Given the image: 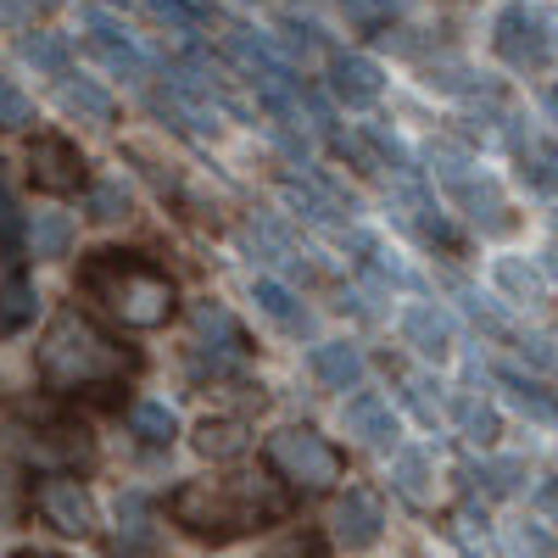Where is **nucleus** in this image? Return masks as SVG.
Wrapping results in <instances>:
<instances>
[{
    "label": "nucleus",
    "mask_w": 558,
    "mask_h": 558,
    "mask_svg": "<svg viewBox=\"0 0 558 558\" xmlns=\"http://www.w3.org/2000/svg\"><path fill=\"white\" fill-rule=\"evenodd\" d=\"M34 363H39V380L51 391L78 397V391H96V386H118L134 368V352L118 347L89 313L57 307V318L45 324V336H39Z\"/></svg>",
    "instance_id": "1"
},
{
    "label": "nucleus",
    "mask_w": 558,
    "mask_h": 558,
    "mask_svg": "<svg viewBox=\"0 0 558 558\" xmlns=\"http://www.w3.org/2000/svg\"><path fill=\"white\" fill-rule=\"evenodd\" d=\"M78 286L107 318H118L123 330H162V324L173 318V307H179L173 274H162L140 252H96L84 263Z\"/></svg>",
    "instance_id": "2"
},
{
    "label": "nucleus",
    "mask_w": 558,
    "mask_h": 558,
    "mask_svg": "<svg viewBox=\"0 0 558 558\" xmlns=\"http://www.w3.org/2000/svg\"><path fill=\"white\" fill-rule=\"evenodd\" d=\"M168 508H173V525H184L202 542H235V536L263 531V520H279V497L257 475L184 481Z\"/></svg>",
    "instance_id": "3"
},
{
    "label": "nucleus",
    "mask_w": 558,
    "mask_h": 558,
    "mask_svg": "<svg viewBox=\"0 0 558 558\" xmlns=\"http://www.w3.org/2000/svg\"><path fill=\"white\" fill-rule=\"evenodd\" d=\"M263 452H268V470L296 492H330L341 481V452L307 425H279Z\"/></svg>",
    "instance_id": "4"
},
{
    "label": "nucleus",
    "mask_w": 558,
    "mask_h": 558,
    "mask_svg": "<svg viewBox=\"0 0 558 558\" xmlns=\"http://www.w3.org/2000/svg\"><path fill=\"white\" fill-rule=\"evenodd\" d=\"M492 45H497V57H502L508 68H520V73H542V68L553 62V28H547V17L531 12V7H502Z\"/></svg>",
    "instance_id": "5"
},
{
    "label": "nucleus",
    "mask_w": 558,
    "mask_h": 558,
    "mask_svg": "<svg viewBox=\"0 0 558 558\" xmlns=\"http://www.w3.org/2000/svg\"><path fill=\"white\" fill-rule=\"evenodd\" d=\"M34 508L57 536H89L96 531V497H89V486L78 475H45L39 492H34Z\"/></svg>",
    "instance_id": "6"
},
{
    "label": "nucleus",
    "mask_w": 558,
    "mask_h": 558,
    "mask_svg": "<svg viewBox=\"0 0 558 558\" xmlns=\"http://www.w3.org/2000/svg\"><path fill=\"white\" fill-rule=\"evenodd\" d=\"M28 179H34V191L45 196H73L78 184H84V157L73 140L62 134H34V146H28Z\"/></svg>",
    "instance_id": "7"
},
{
    "label": "nucleus",
    "mask_w": 558,
    "mask_h": 558,
    "mask_svg": "<svg viewBox=\"0 0 558 558\" xmlns=\"http://www.w3.org/2000/svg\"><path fill=\"white\" fill-rule=\"evenodd\" d=\"M447 196L458 202V213L470 218L481 235H508V229H514V207H508V196L497 191V179H486L481 168L458 173V179L447 184Z\"/></svg>",
    "instance_id": "8"
},
{
    "label": "nucleus",
    "mask_w": 558,
    "mask_h": 558,
    "mask_svg": "<svg viewBox=\"0 0 558 558\" xmlns=\"http://www.w3.org/2000/svg\"><path fill=\"white\" fill-rule=\"evenodd\" d=\"M330 536H336L341 547H352V553L375 547V542L386 536V508H380V497L368 492V486H347V492L336 497V508H330Z\"/></svg>",
    "instance_id": "9"
},
{
    "label": "nucleus",
    "mask_w": 558,
    "mask_h": 558,
    "mask_svg": "<svg viewBox=\"0 0 558 558\" xmlns=\"http://www.w3.org/2000/svg\"><path fill=\"white\" fill-rule=\"evenodd\" d=\"M330 89H336L341 107L368 112L380 101V89H386V73H380V62H368V57H336L330 62Z\"/></svg>",
    "instance_id": "10"
},
{
    "label": "nucleus",
    "mask_w": 558,
    "mask_h": 558,
    "mask_svg": "<svg viewBox=\"0 0 558 558\" xmlns=\"http://www.w3.org/2000/svg\"><path fill=\"white\" fill-rule=\"evenodd\" d=\"M341 418H347V436H352V441H363L368 452H386V447L397 441V413H391V402H386V397H375V391L352 397Z\"/></svg>",
    "instance_id": "11"
},
{
    "label": "nucleus",
    "mask_w": 558,
    "mask_h": 558,
    "mask_svg": "<svg viewBox=\"0 0 558 558\" xmlns=\"http://www.w3.org/2000/svg\"><path fill=\"white\" fill-rule=\"evenodd\" d=\"M402 336H408V347L418 352V357H447L452 352V318L436 307V302H413L408 313H402Z\"/></svg>",
    "instance_id": "12"
},
{
    "label": "nucleus",
    "mask_w": 558,
    "mask_h": 558,
    "mask_svg": "<svg viewBox=\"0 0 558 558\" xmlns=\"http://www.w3.org/2000/svg\"><path fill=\"white\" fill-rule=\"evenodd\" d=\"M151 542H157V514H151V502L140 497V492H129L123 502H118V558H146L151 553Z\"/></svg>",
    "instance_id": "13"
},
{
    "label": "nucleus",
    "mask_w": 558,
    "mask_h": 558,
    "mask_svg": "<svg viewBox=\"0 0 558 558\" xmlns=\"http://www.w3.org/2000/svg\"><path fill=\"white\" fill-rule=\"evenodd\" d=\"M252 302L279 324V330H286V336H313V313L302 307V296L296 291H286V286H279V279H257V286H252Z\"/></svg>",
    "instance_id": "14"
},
{
    "label": "nucleus",
    "mask_w": 558,
    "mask_h": 558,
    "mask_svg": "<svg viewBox=\"0 0 558 558\" xmlns=\"http://www.w3.org/2000/svg\"><path fill=\"white\" fill-rule=\"evenodd\" d=\"M313 375L330 391H357L363 380V352L352 341H318L313 347Z\"/></svg>",
    "instance_id": "15"
},
{
    "label": "nucleus",
    "mask_w": 558,
    "mask_h": 558,
    "mask_svg": "<svg viewBox=\"0 0 558 558\" xmlns=\"http://www.w3.org/2000/svg\"><path fill=\"white\" fill-rule=\"evenodd\" d=\"M89 51H96L112 73H123V78H146L151 73V62H146V51H140L134 39H123L118 28H107L101 17L89 23Z\"/></svg>",
    "instance_id": "16"
},
{
    "label": "nucleus",
    "mask_w": 558,
    "mask_h": 558,
    "mask_svg": "<svg viewBox=\"0 0 558 558\" xmlns=\"http://www.w3.org/2000/svg\"><path fill=\"white\" fill-rule=\"evenodd\" d=\"M68 246H73V218H62V213H34V218L23 223V257L51 263V257H68Z\"/></svg>",
    "instance_id": "17"
},
{
    "label": "nucleus",
    "mask_w": 558,
    "mask_h": 558,
    "mask_svg": "<svg viewBox=\"0 0 558 558\" xmlns=\"http://www.w3.org/2000/svg\"><path fill=\"white\" fill-rule=\"evenodd\" d=\"M514 157H520V179L531 184V191L558 196V146H553V140L520 134V140H514Z\"/></svg>",
    "instance_id": "18"
},
{
    "label": "nucleus",
    "mask_w": 558,
    "mask_h": 558,
    "mask_svg": "<svg viewBox=\"0 0 558 558\" xmlns=\"http://www.w3.org/2000/svg\"><path fill=\"white\" fill-rule=\"evenodd\" d=\"M23 458L28 463H78V458H89V441H84V430H62V425H51V430H28L23 436Z\"/></svg>",
    "instance_id": "19"
},
{
    "label": "nucleus",
    "mask_w": 558,
    "mask_h": 558,
    "mask_svg": "<svg viewBox=\"0 0 558 558\" xmlns=\"http://www.w3.org/2000/svg\"><path fill=\"white\" fill-rule=\"evenodd\" d=\"M62 107H68L78 123H96V129H107V123L118 118L112 96H107L96 78H62Z\"/></svg>",
    "instance_id": "20"
},
{
    "label": "nucleus",
    "mask_w": 558,
    "mask_h": 558,
    "mask_svg": "<svg viewBox=\"0 0 558 558\" xmlns=\"http://www.w3.org/2000/svg\"><path fill=\"white\" fill-rule=\"evenodd\" d=\"M279 191H286V202L307 218V223H341V213H352V207H341L324 184H313V179H279Z\"/></svg>",
    "instance_id": "21"
},
{
    "label": "nucleus",
    "mask_w": 558,
    "mask_h": 558,
    "mask_svg": "<svg viewBox=\"0 0 558 558\" xmlns=\"http://www.w3.org/2000/svg\"><path fill=\"white\" fill-rule=\"evenodd\" d=\"M391 486H397V497H402V502L430 508V502H436L430 458H425V452H397V463H391Z\"/></svg>",
    "instance_id": "22"
},
{
    "label": "nucleus",
    "mask_w": 558,
    "mask_h": 558,
    "mask_svg": "<svg viewBox=\"0 0 558 558\" xmlns=\"http://www.w3.org/2000/svg\"><path fill=\"white\" fill-rule=\"evenodd\" d=\"M452 425H458V436H463V441H475V447H492V441L502 436L497 408H492V402H481V397H452Z\"/></svg>",
    "instance_id": "23"
},
{
    "label": "nucleus",
    "mask_w": 558,
    "mask_h": 558,
    "mask_svg": "<svg viewBox=\"0 0 558 558\" xmlns=\"http://www.w3.org/2000/svg\"><path fill=\"white\" fill-rule=\"evenodd\" d=\"M246 447H252V436H246L241 418H202L196 425V452L202 458H241Z\"/></svg>",
    "instance_id": "24"
},
{
    "label": "nucleus",
    "mask_w": 558,
    "mask_h": 558,
    "mask_svg": "<svg viewBox=\"0 0 558 558\" xmlns=\"http://www.w3.org/2000/svg\"><path fill=\"white\" fill-rule=\"evenodd\" d=\"M246 241L257 246V257H268V263H279V268H307V257L296 252V241H291L274 218H252V223H246Z\"/></svg>",
    "instance_id": "25"
},
{
    "label": "nucleus",
    "mask_w": 558,
    "mask_h": 558,
    "mask_svg": "<svg viewBox=\"0 0 558 558\" xmlns=\"http://www.w3.org/2000/svg\"><path fill=\"white\" fill-rule=\"evenodd\" d=\"M497 380H502L508 391H514V402H520L531 418H547V425H558V397H553L547 386H536L531 375H520V368H508V363L497 368Z\"/></svg>",
    "instance_id": "26"
},
{
    "label": "nucleus",
    "mask_w": 558,
    "mask_h": 558,
    "mask_svg": "<svg viewBox=\"0 0 558 558\" xmlns=\"http://www.w3.org/2000/svg\"><path fill=\"white\" fill-rule=\"evenodd\" d=\"M497 286L514 296V302H525V307L547 302V279L531 263H520V257H497Z\"/></svg>",
    "instance_id": "27"
},
{
    "label": "nucleus",
    "mask_w": 558,
    "mask_h": 558,
    "mask_svg": "<svg viewBox=\"0 0 558 558\" xmlns=\"http://www.w3.org/2000/svg\"><path fill=\"white\" fill-rule=\"evenodd\" d=\"M129 430H134L140 441H146V447H168V441L179 436V418H173V408H168V402H134Z\"/></svg>",
    "instance_id": "28"
},
{
    "label": "nucleus",
    "mask_w": 558,
    "mask_h": 558,
    "mask_svg": "<svg viewBox=\"0 0 558 558\" xmlns=\"http://www.w3.org/2000/svg\"><path fill=\"white\" fill-rule=\"evenodd\" d=\"M129 184L123 179H89V196H84V213L96 223H123L129 218Z\"/></svg>",
    "instance_id": "29"
},
{
    "label": "nucleus",
    "mask_w": 558,
    "mask_h": 558,
    "mask_svg": "<svg viewBox=\"0 0 558 558\" xmlns=\"http://www.w3.org/2000/svg\"><path fill=\"white\" fill-rule=\"evenodd\" d=\"M28 318H34V286L28 279H7V286H0V324L17 330V324H28Z\"/></svg>",
    "instance_id": "30"
},
{
    "label": "nucleus",
    "mask_w": 558,
    "mask_h": 558,
    "mask_svg": "<svg viewBox=\"0 0 558 558\" xmlns=\"http://www.w3.org/2000/svg\"><path fill=\"white\" fill-rule=\"evenodd\" d=\"M425 162H430V173H436L441 184H452L458 173H470V168H475V162H470V151L452 146V140H430V146H425Z\"/></svg>",
    "instance_id": "31"
},
{
    "label": "nucleus",
    "mask_w": 558,
    "mask_h": 558,
    "mask_svg": "<svg viewBox=\"0 0 558 558\" xmlns=\"http://www.w3.org/2000/svg\"><path fill=\"white\" fill-rule=\"evenodd\" d=\"M481 486L492 492V497H514L520 492V481H525V463L520 458H497V463H481Z\"/></svg>",
    "instance_id": "32"
},
{
    "label": "nucleus",
    "mask_w": 558,
    "mask_h": 558,
    "mask_svg": "<svg viewBox=\"0 0 558 558\" xmlns=\"http://www.w3.org/2000/svg\"><path fill=\"white\" fill-rule=\"evenodd\" d=\"M23 213L12 207V196H7V184H0V257H7V263H17L23 257Z\"/></svg>",
    "instance_id": "33"
},
{
    "label": "nucleus",
    "mask_w": 558,
    "mask_h": 558,
    "mask_svg": "<svg viewBox=\"0 0 558 558\" xmlns=\"http://www.w3.org/2000/svg\"><path fill=\"white\" fill-rule=\"evenodd\" d=\"M23 57H28L34 68H45V73H62V68H68L62 39H51V34H23Z\"/></svg>",
    "instance_id": "34"
},
{
    "label": "nucleus",
    "mask_w": 558,
    "mask_h": 558,
    "mask_svg": "<svg viewBox=\"0 0 558 558\" xmlns=\"http://www.w3.org/2000/svg\"><path fill=\"white\" fill-rule=\"evenodd\" d=\"M34 123V101L12 78H0V129H28Z\"/></svg>",
    "instance_id": "35"
},
{
    "label": "nucleus",
    "mask_w": 558,
    "mask_h": 558,
    "mask_svg": "<svg viewBox=\"0 0 558 558\" xmlns=\"http://www.w3.org/2000/svg\"><path fill=\"white\" fill-rule=\"evenodd\" d=\"M402 386H408V402L418 408V418H430V425H436V413H441V397H436V386H430L425 375H408Z\"/></svg>",
    "instance_id": "36"
},
{
    "label": "nucleus",
    "mask_w": 558,
    "mask_h": 558,
    "mask_svg": "<svg viewBox=\"0 0 558 558\" xmlns=\"http://www.w3.org/2000/svg\"><path fill=\"white\" fill-rule=\"evenodd\" d=\"M508 547H514V558H558V553H553V547H547V542H542V536L531 531V525L508 536Z\"/></svg>",
    "instance_id": "37"
},
{
    "label": "nucleus",
    "mask_w": 558,
    "mask_h": 558,
    "mask_svg": "<svg viewBox=\"0 0 558 558\" xmlns=\"http://www.w3.org/2000/svg\"><path fill=\"white\" fill-rule=\"evenodd\" d=\"M536 508H542V520H547V525H558V481H547V486L536 492Z\"/></svg>",
    "instance_id": "38"
},
{
    "label": "nucleus",
    "mask_w": 558,
    "mask_h": 558,
    "mask_svg": "<svg viewBox=\"0 0 558 558\" xmlns=\"http://www.w3.org/2000/svg\"><path fill=\"white\" fill-rule=\"evenodd\" d=\"M547 274H553V279H558V246H553V252H547Z\"/></svg>",
    "instance_id": "39"
},
{
    "label": "nucleus",
    "mask_w": 558,
    "mask_h": 558,
    "mask_svg": "<svg viewBox=\"0 0 558 558\" xmlns=\"http://www.w3.org/2000/svg\"><path fill=\"white\" fill-rule=\"evenodd\" d=\"M547 112L558 118V89H547Z\"/></svg>",
    "instance_id": "40"
},
{
    "label": "nucleus",
    "mask_w": 558,
    "mask_h": 558,
    "mask_svg": "<svg viewBox=\"0 0 558 558\" xmlns=\"http://www.w3.org/2000/svg\"><path fill=\"white\" fill-rule=\"evenodd\" d=\"M118 7H129V0H118Z\"/></svg>",
    "instance_id": "41"
},
{
    "label": "nucleus",
    "mask_w": 558,
    "mask_h": 558,
    "mask_svg": "<svg viewBox=\"0 0 558 558\" xmlns=\"http://www.w3.org/2000/svg\"><path fill=\"white\" fill-rule=\"evenodd\" d=\"M553 223H558V213H553Z\"/></svg>",
    "instance_id": "42"
},
{
    "label": "nucleus",
    "mask_w": 558,
    "mask_h": 558,
    "mask_svg": "<svg viewBox=\"0 0 558 558\" xmlns=\"http://www.w3.org/2000/svg\"><path fill=\"white\" fill-rule=\"evenodd\" d=\"M34 558H45V553H34Z\"/></svg>",
    "instance_id": "43"
}]
</instances>
